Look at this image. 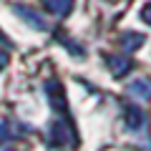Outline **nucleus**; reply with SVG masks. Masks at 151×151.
I'll return each instance as SVG.
<instances>
[{
	"label": "nucleus",
	"instance_id": "5",
	"mask_svg": "<svg viewBox=\"0 0 151 151\" xmlns=\"http://www.w3.org/2000/svg\"><path fill=\"white\" fill-rule=\"evenodd\" d=\"M149 83H146V81H136V83H131V88H129V91L131 93H134V96H146V98H149L151 96V91H149Z\"/></svg>",
	"mask_w": 151,
	"mask_h": 151
},
{
	"label": "nucleus",
	"instance_id": "2",
	"mask_svg": "<svg viewBox=\"0 0 151 151\" xmlns=\"http://www.w3.org/2000/svg\"><path fill=\"white\" fill-rule=\"evenodd\" d=\"M15 13L23 18V20H28L33 28H35V30H45V20H43L40 15H38V13L28 10V8H23V5H15Z\"/></svg>",
	"mask_w": 151,
	"mask_h": 151
},
{
	"label": "nucleus",
	"instance_id": "4",
	"mask_svg": "<svg viewBox=\"0 0 151 151\" xmlns=\"http://www.w3.org/2000/svg\"><path fill=\"white\" fill-rule=\"evenodd\" d=\"M141 124H144V113L139 108L129 106V111H126V126H129V131H139Z\"/></svg>",
	"mask_w": 151,
	"mask_h": 151
},
{
	"label": "nucleus",
	"instance_id": "3",
	"mask_svg": "<svg viewBox=\"0 0 151 151\" xmlns=\"http://www.w3.org/2000/svg\"><path fill=\"white\" fill-rule=\"evenodd\" d=\"M70 5H73V0H43V8H48L55 15H65L70 10Z\"/></svg>",
	"mask_w": 151,
	"mask_h": 151
},
{
	"label": "nucleus",
	"instance_id": "1",
	"mask_svg": "<svg viewBox=\"0 0 151 151\" xmlns=\"http://www.w3.org/2000/svg\"><path fill=\"white\" fill-rule=\"evenodd\" d=\"M48 141L53 146H63V144H76V136L70 134V129H65V124H53L50 126Z\"/></svg>",
	"mask_w": 151,
	"mask_h": 151
}]
</instances>
